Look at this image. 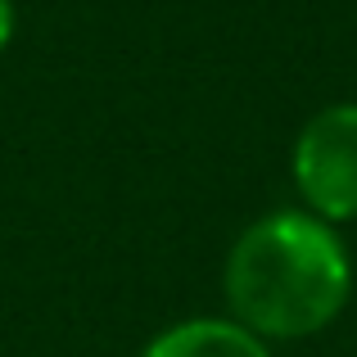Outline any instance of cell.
<instances>
[{"label": "cell", "mask_w": 357, "mask_h": 357, "mask_svg": "<svg viewBox=\"0 0 357 357\" xmlns=\"http://www.w3.org/2000/svg\"><path fill=\"white\" fill-rule=\"evenodd\" d=\"M349 280L344 244L303 213L253 222L227 258V298L240 326L271 340H303L331 326Z\"/></svg>", "instance_id": "cell-1"}, {"label": "cell", "mask_w": 357, "mask_h": 357, "mask_svg": "<svg viewBox=\"0 0 357 357\" xmlns=\"http://www.w3.org/2000/svg\"><path fill=\"white\" fill-rule=\"evenodd\" d=\"M294 176L321 218H357V105L321 109L294 145Z\"/></svg>", "instance_id": "cell-2"}, {"label": "cell", "mask_w": 357, "mask_h": 357, "mask_svg": "<svg viewBox=\"0 0 357 357\" xmlns=\"http://www.w3.org/2000/svg\"><path fill=\"white\" fill-rule=\"evenodd\" d=\"M145 357H267V349L240 321H208V317H199V321H181L172 331H163L145 349Z\"/></svg>", "instance_id": "cell-3"}, {"label": "cell", "mask_w": 357, "mask_h": 357, "mask_svg": "<svg viewBox=\"0 0 357 357\" xmlns=\"http://www.w3.org/2000/svg\"><path fill=\"white\" fill-rule=\"evenodd\" d=\"M9 36H14V5L0 0V50L9 45Z\"/></svg>", "instance_id": "cell-4"}]
</instances>
